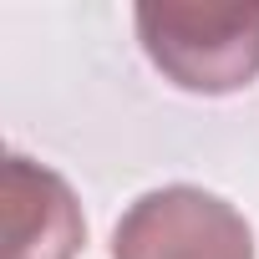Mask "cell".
Returning <instances> with one entry per match:
<instances>
[{
	"label": "cell",
	"mask_w": 259,
	"mask_h": 259,
	"mask_svg": "<svg viewBox=\"0 0 259 259\" xmlns=\"http://www.w3.org/2000/svg\"><path fill=\"white\" fill-rule=\"evenodd\" d=\"M138 36L183 92L229 97L259 76V6H138Z\"/></svg>",
	"instance_id": "1"
},
{
	"label": "cell",
	"mask_w": 259,
	"mask_h": 259,
	"mask_svg": "<svg viewBox=\"0 0 259 259\" xmlns=\"http://www.w3.org/2000/svg\"><path fill=\"white\" fill-rule=\"evenodd\" d=\"M112 259H254V234L219 193L168 183L117 219Z\"/></svg>",
	"instance_id": "2"
},
{
	"label": "cell",
	"mask_w": 259,
	"mask_h": 259,
	"mask_svg": "<svg viewBox=\"0 0 259 259\" xmlns=\"http://www.w3.org/2000/svg\"><path fill=\"white\" fill-rule=\"evenodd\" d=\"M87 239L71 183L31 158L6 163V259H76Z\"/></svg>",
	"instance_id": "3"
}]
</instances>
